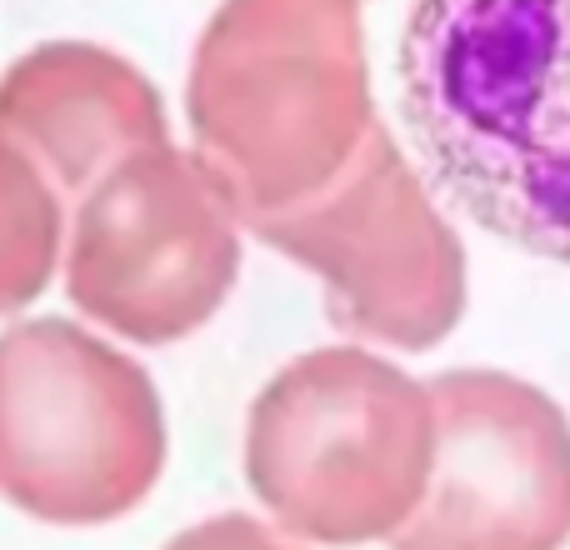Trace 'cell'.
<instances>
[{
  "mask_svg": "<svg viewBox=\"0 0 570 550\" xmlns=\"http://www.w3.org/2000/svg\"><path fill=\"white\" fill-rule=\"evenodd\" d=\"M0 140L26 150L76 206L120 160L170 146V126L130 60L90 40H46L0 76Z\"/></svg>",
  "mask_w": 570,
  "mask_h": 550,
  "instance_id": "obj_8",
  "label": "cell"
},
{
  "mask_svg": "<svg viewBox=\"0 0 570 550\" xmlns=\"http://www.w3.org/2000/svg\"><path fill=\"white\" fill-rule=\"evenodd\" d=\"M166 550H295V546H285L271 526L256 521V515L226 511V515H210V521L180 531Z\"/></svg>",
  "mask_w": 570,
  "mask_h": 550,
  "instance_id": "obj_10",
  "label": "cell"
},
{
  "mask_svg": "<svg viewBox=\"0 0 570 550\" xmlns=\"http://www.w3.org/2000/svg\"><path fill=\"white\" fill-rule=\"evenodd\" d=\"M186 116L240 230L321 196L381 126L361 0H220L190 56Z\"/></svg>",
  "mask_w": 570,
  "mask_h": 550,
  "instance_id": "obj_2",
  "label": "cell"
},
{
  "mask_svg": "<svg viewBox=\"0 0 570 550\" xmlns=\"http://www.w3.org/2000/svg\"><path fill=\"white\" fill-rule=\"evenodd\" d=\"M236 275L240 220L196 150H140L76 200L66 295L110 335L180 341L226 305Z\"/></svg>",
  "mask_w": 570,
  "mask_h": 550,
  "instance_id": "obj_6",
  "label": "cell"
},
{
  "mask_svg": "<svg viewBox=\"0 0 570 550\" xmlns=\"http://www.w3.org/2000/svg\"><path fill=\"white\" fill-rule=\"evenodd\" d=\"M435 465L431 385L361 345H321L256 395L246 481L295 541H391Z\"/></svg>",
  "mask_w": 570,
  "mask_h": 550,
  "instance_id": "obj_3",
  "label": "cell"
},
{
  "mask_svg": "<svg viewBox=\"0 0 570 550\" xmlns=\"http://www.w3.org/2000/svg\"><path fill=\"white\" fill-rule=\"evenodd\" d=\"M435 465L391 550H561L570 421L521 375L465 365L431 381Z\"/></svg>",
  "mask_w": 570,
  "mask_h": 550,
  "instance_id": "obj_7",
  "label": "cell"
},
{
  "mask_svg": "<svg viewBox=\"0 0 570 550\" xmlns=\"http://www.w3.org/2000/svg\"><path fill=\"white\" fill-rule=\"evenodd\" d=\"M166 465L146 365L86 325L36 315L0 331V495L46 526L136 511Z\"/></svg>",
  "mask_w": 570,
  "mask_h": 550,
  "instance_id": "obj_4",
  "label": "cell"
},
{
  "mask_svg": "<svg viewBox=\"0 0 570 550\" xmlns=\"http://www.w3.org/2000/svg\"><path fill=\"white\" fill-rule=\"evenodd\" d=\"M395 80L431 186L570 266V0H411Z\"/></svg>",
  "mask_w": 570,
  "mask_h": 550,
  "instance_id": "obj_1",
  "label": "cell"
},
{
  "mask_svg": "<svg viewBox=\"0 0 570 550\" xmlns=\"http://www.w3.org/2000/svg\"><path fill=\"white\" fill-rule=\"evenodd\" d=\"M66 246V196L10 140H0V315L46 291Z\"/></svg>",
  "mask_w": 570,
  "mask_h": 550,
  "instance_id": "obj_9",
  "label": "cell"
},
{
  "mask_svg": "<svg viewBox=\"0 0 570 550\" xmlns=\"http://www.w3.org/2000/svg\"><path fill=\"white\" fill-rule=\"evenodd\" d=\"M246 230L321 275L325 311L355 341L431 351L465 315V246L385 126L321 196Z\"/></svg>",
  "mask_w": 570,
  "mask_h": 550,
  "instance_id": "obj_5",
  "label": "cell"
}]
</instances>
